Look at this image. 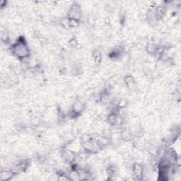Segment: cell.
Returning a JSON list of instances; mask_svg holds the SVG:
<instances>
[{
	"mask_svg": "<svg viewBox=\"0 0 181 181\" xmlns=\"http://www.w3.org/2000/svg\"><path fill=\"white\" fill-rule=\"evenodd\" d=\"M11 51L21 60L28 58L30 55L29 48L23 37L18 39L17 42L12 45L11 47Z\"/></svg>",
	"mask_w": 181,
	"mask_h": 181,
	"instance_id": "cell-1",
	"label": "cell"
},
{
	"mask_svg": "<svg viewBox=\"0 0 181 181\" xmlns=\"http://www.w3.org/2000/svg\"><path fill=\"white\" fill-rule=\"evenodd\" d=\"M81 17V10L79 5L77 4H74L71 5L68 12V18L69 19L79 21Z\"/></svg>",
	"mask_w": 181,
	"mask_h": 181,
	"instance_id": "cell-2",
	"label": "cell"
},
{
	"mask_svg": "<svg viewBox=\"0 0 181 181\" xmlns=\"http://www.w3.org/2000/svg\"><path fill=\"white\" fill-rule=\"evenodd\" d=\"M85 105L82 102L76 101L75 102L72 106V110H71V113L74 115H77L80 114L82 111L84 110Z\"/></svg>",
	"mask_w": 181,
	"mask_h": 181,
	"instance_id": "cell-3",
	"label": "cell"
},
{
	"mask_svg": "<svg viewBox=\"0 0 181 181\" xmlns=\"http://www.w3.org/2000/svg\"><path fill=\"white\" fill-rule=\"evenodd\" d=\"M132 171H133V175L135 177L136 179H140L141 178L143 174H144V170L143 167L139 164H134L133 168H132Z\"/></svg>",
	"mask_w": 181,
	"mask_h": 181,
	"instance_id": "cell-4",
	"label": "cell"
},
{
	"mask_svg": "<svg viewBox=\"0 0 181 181\" xmlns=\"http://www.w3.org/2000/svg\"><path fill=\"white\" fill-rule=\"evenodd\" d=\"M159 47L154 43H149L146 46V51L149 54L151 55H155L156 54L158 50H159Z\"/></svg>",
	"mask_w": 181,
	"mask_h": 181,
	"instance_id": "cell-5",
	"label": "cell"
},
{
	"mask_svg": "<svg viewBox=\"0 0 181 181\" xmlns=\"http://www.w3.org/2000/svg\"><path fill=\"white\" fill-rule=\"evenodd\" d=\"M93 59H94V62L96 64H99L101 61V52L99 50H95L93 53Z\"/></svg>",
	"mask_w": 181,
	"mask_h": 181,
	"instance_id": "cell-6",
	"label": "cell"
},
{
	"mask_svg": "<svg viewBox=\"0 0 181 181\" xmlns=\"http://www.w3.org/2000/svg\"><path fill=\"white\" fill-rule=\"evenodd\" d=\"M125 83L130 89H132V88L135 87V81H134V79L131 76H128L125 78Z\"/></svg>",
	"mask_w": 181,
	"mask_h": 181,
	"instance_id": "cell-7",
	"label": "cell"
},
{
	"mask_svg": "<svg viewBox=\"0 0 181 181\" xmlns=\"http://www.w3.org/2000/svg\"><path fill=\"white\" fill-rule=\"evenodd\" d=\"M14 175V172L12 171H2L1 174V180H6L10 179L11 177Z\"/></svg>",
	"mask_w": 181,
	"mask_h": 181,
	"instance_id": "cell-8",
	"label": "cell"
},
{
	"mask_svg": "<svg viewBox=\"0 0 181 181\" xmlns=\"http://www.w3.org/2000/svg\"><path fill=\"white\" fill-rule=\"evenodd\" d=\"M69 45H70L71 47H72V48H76V46L78 45V42H77V40H76L75 38L71 39V40H69Z\"/></svg>",
	"mask_w": 181,
	"mask_h": 181,
	"instance_id": "cell-9",
	"label": "cell"
}]
</instances>
